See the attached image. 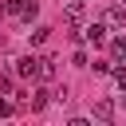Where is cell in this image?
<instances>
[{
    "label": "cell",
    "instance_id": "6da1fadb",
    "mask_svg": "<svg viewBox=\"0 0 126 126\" xmlns=\"http://www.w3.org/2000/svg\"><path fill=\"white\" fill-rule=\"evenodd\" d=\"M4 12L8 16H24V20H35V0H4Z\"/></svg>",
    "mask_w": 126,
    "mask_h": 126
},
{
    "label": "cell",
    "instance_id": "7a4b0ae2",
    "mask_svg": "<svg viewBox=\"0 0 126 126\" xmlns=\"http://www.w3.org/2000/svg\"><path fill=\"white\" fill-rule=\"evenodd\" d=\"M79 39H83V43H94V47H98V43H106V24H102V20L87 24V28L79 32Z\"/></svg>",
    "mask_w": 126,
    "mask_h": 126
},
{
    "label": "cell",
    "instance_id": "3957f363",
    "mask_svg": "<svg viewBox=\"0 0 126 126\" xmlns=\"http://www.w3.org/2000/svg\"><path fill=\"white\" fill-rule=\"evenodd\" d=\"M16 75L20 79H39V55H20L16 59Z\"/></svg>",
    "mask_w": 126,
    "mask_h": 126
},
{
    "label": "cell",
    "instance_id": "277c9868",
    "mask_svg": "<svg viewBox=\"0 0 126 126\" xmlns=\"http://www.w3.org/2000/svg\"><path fill=\"white\" fill-rule=\"evenodd\" d=\"M114 110H118V106H114V98H98V102H94V110H91V114H94V118H98V122H110V118H114Z\"/></svg>",
    "mask_w": 126,
    "mask_h": 126
},
{
    "label": "cell",
    "instance_id": "5b68a950",
    "mask_svg": "<svg viewBox=\"0 0 126 126\" xmlns=\"http://www.w3.org/2000/svg\"><path fill=\"white\" fill-rule=\"evenodd\" d=\"M122 24H126V4H114L106 12V28H122Z\"/></svg>",
    "mask_w": 126,
    "mask_h": 126
},
{
    "label": "cell",
    "instance_id": "8992f818",
    "mask_svg": "<svg viewBox=\"0 0 126 126\" xmlns=\"http://www.w3.org/2000/svg\"><path fill=\"white\" fill-rule=\"evenodd\" d=\"M83 8H87V0H71L67 12H63V20H67V24H79V20H83Z\"/></svg>",
    "mask_w": 126,
    "mask_h": 126
},
{
    "label": "cell",
    "instance_id": "52a82bcc",
    "mask_svg": "<svg viewBox=\"0 0 126 126\" xmlns=\"http://www.w3.org/2000/svg\"><path fill=\"white\" fill-rule=\"evenodd\" d=\"M47 94H51L47 87H35V91L28 94V102H32V110H43V106H47Z\"/></svg>",
    "mask_w": 126,
    "mask_h": 126
},
{
    "label": "cell",
    "instance_id": "ba28073f",
    "mask_svg": "<svg viewBox=\"0 0 126 126\" xmlns=\"http://www.w3.org/2000/svg\"><path fill=\"white\" fill-rule=\"evenodd\" d=\"M55 75V59L51 55H39V79H51Z\"/></svg>",
    "mask_w": 126,
    "mask_h": 126
},
{
    "label": "cell",
    "instance_id": "9c48e42d",
    "mask_svg": "<svg viewBox=\"0 0 126 126\" xmlns=\"http://www.w3.org/2000/svg\"><path fill=\"white\" fill-rule=\"evenodd\" d=\"M122 51H126V39H110V55L122 59Z\"/></svg>",
    "mask_w": 126,
    "mask_h": 126
},
{
    "label": "cell",
    "instance_id": "30bf717a",
    "mask_svg": "<svg viewBox=\"0 0 126 126\" xmlns=\"http://www.w3.org/2000/svg\"><path fill=\"white\" fill-rule=\"evenodd\" d=\"M110 75H114L118 87H126V67H114V63H110Z\"/></svg>",
    "mask_w": 126,
    "mask_h": 126
},
{
    "label": "cell",
    "instance_id": "8fae6325",
    "mask_svg": "<svg viewBox=\"0 0 126 126\" xmlns=\"http://www.w3.org/2000/svg\"><path fill=\"white\" fill-rule=\"evenodd\" d=\"M47 35H51V28H35V32H32V43H43Z\"/></svg>",
    "mask_w": 126,
    "mask_h": 126
},
{
    "label": "cell",
    "instance_id": "7c38bea8",
    "mask_svg": "<svg viewBox=\"0 0 126 126\" xmlns=\"http://www.w3.org/2000/svg\"><path fill=\"white\" fill-rule=\"evenodd\" d=\"M12 110H16V106H12V102H8V98H4V94H0V118H8V114H12Z\"/></svg>",
    "mask_w": 126,
    "mask_h": 126
},
{
    "label": "cell",
    "instance_id": "4fadbf2b",
    "mask_svg": "<svg viewBox=\"0 0 126 126\" xmlns=\"http://www.w3.org/2000/svg\"><path fill=\"white\" fill-rule=\"evenodd\" d=\"M0 94H12V79L8 75H0Z\"/></svg>",
    "mask_w": 126,
    "mask_h": 126
},
{
    "label": "cell",
    "instance_id": "5bb4252c",
    "mask_svg": "<svg viewBox=\"0 0 126 126\" xmlns=\"http://www.w3.org/2000/svg\"><path fill=\"white\" fill-rule=\"evenodd\" d=\"M118 106H126V87H122V94H118Z\"/></svg>",
    "mask_w": 126,
    "mask_h": 126
},
{
    "label": "cell",
    "instance_id": "9a60e30c",
    "mask_svg": "<svg viewBox=\"0 0 126 126\" xmlns=\"http://www.w3.org/2000/svg\"><path fill=\"white\" fill-rule=\"evenodd\" d=\"M122 59H126V51H122Z\"/></svg>",
    "mask_w": 126,
    "mask_h": 126
}]
</instances>
